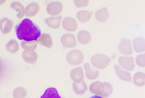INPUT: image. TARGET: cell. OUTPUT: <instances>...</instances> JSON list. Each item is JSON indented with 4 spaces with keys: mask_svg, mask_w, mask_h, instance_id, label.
<instances>
[{
    "mask_svg": "<svg viewBox=\"0 0 145 98\" xmlns=\"http://www.w3.org/2000/svg\"><path fill=\"white\" fill-rule=\"evenodd\" d=\"M40 10V7L38 3L35 2L31 3L25 8V15L30 18L34 17L38 14Z\"/></svg>",
    "mask_w": 145,
    "mask_h": 98,
    "instance_id": "5bb4252c",
    "label": "cell"
},
{
    "mask_svg": "<svg viewBox=\"0 0 145 98\" xmlns=\"http://www.w3.org/2000/svg\"><path fill=\"white\" fill-rule=\"evenodd\" d=\"M119 52L123 55L129 56L133 52L132 42L130 39H123L118 46Z\"/></svg>",
    "mask_w": 145,
    "mask_h": 98,
    "instance_id": "277c9868",
    "label": "cell"
},
{
    "mask_svg": "<svg viewBox=\"0 0 145 98\" xmlns=\"http://www.w3.org/2000/svg\"><path fill=\"white\" fill-rule=\"evenodd\" d=\"M92 16V12L88 11H80L76 13V18L80 23H86L88 22Z\"/></svg>",
    "mask_w": 145,
    "mask_h": 98,
    "instance_id": "cb8c5ba5",
    "label": "cell"
},
{
    "mask_svg": "<svg viewBox=\"0 0 145 98\" xmlns=\"http://www.w3.org/2000/svg\"><path fill=\"white\" fill-rule=\"evenodd\" d=\"M134 50L137 53H141L145 51V39L142 37H137L133 41Z\"/></svg>",
    "mask_w": 145,
    "mask_h": 98,
    "instance_id": "9a60e30c",
    "label": "cell"
},
{
    "mask_svg": "<svg viewBox=\"0 0 145 98\" xmlns=\"http://www.w3.org/2000/svg\"><path fill=\"white\" fill-rule=\"evenodd\" d=\"M15 31L18 39L24 42L36 41L41 36L40 27L29 19L22 20L16 25Z\"/></svg>",
    "mask_w": 145,
    "mask_h": 98,
    "instance_id": "6da1fadb",
    "label": "cell"
},
{
    "mask_svg": "<svg viewBox=\"0 0 145 98\" xmlns=\"http://www.w3.org/2000/svg\"><path fill=\"white\" fill-rule=\"evenodd\" d=\"M118 62L123 69L128 72L132 71L135 67L134 58L132 57L120 56L119 58Z\"/></svg>",
    "mask_w": 145,
    "mask_h": 98,
    "instance_id": "5b68a950",
    "label": "cell"
},
{
    "mask_svg": "<svg viewBox=\"0 0 145 98\" xmlns=\"http://www.w3.org/2000/svg\"></svg>",
    "mask_w": 145,
    "mask_h": 98,
    "instance_id": "d6a6232c",
    "label": "cell"
},
{
    "mask_svg": "<svg viewBox=\"0 0 145 98\" xmlns=\"http://www.w3.org/2000/svg\"><path fill=\"white\" fill-rule=\"evenodd\" d=\"M62 17L59 15L55 17H50L45 20V23L50 28L58 29L60 27Z\"/></svg>",
    "mask_w": 145,
    "mask_h": 98,
    "instance_id": "ac0fdd59",
    "label": "cell"
},
{
    "mask_svg": "<svg viewBox=\"0 0 145 98\" xmlns=\"http://www.w3.org/2000/svg\"><path fill=\"white\" fill-rule=\"evenodd\" d=\"M62 27L68 32H75L78 29V23L72 17H66L62 21Z\"/></svg>",
    "mask_w": 145,
    "mask_h": 98,
    "instance_id": "30bf717a",
    "label": "cell"
},
{
    "mask_svg": "<svg viewBox=\"0 0 145 98\" xmlns=\"http://www.w3.org/2000/svg\"><path fill=\"white\" fill-rule=\"evenodd\" d=\"M22 57L24 61L27 63L33 64L35 63L39 58L38 55L36 52L24 51L22 52Z\"/></svg>",
    "mask_w": 145,
    "mask_h": 98,
    "instance_id": "d6986e66",
    "label": "cell"
},
{
    "mask_svg": "<svg viewBox=\"0 0 145 98\" xmlns=\"http://www.w3.org/2000/svg\"><path fill=\"white\" fill-rule=\"evenodd\" d=\"M105 90L101 97L103 98H108L112 94L113 88L112 85L109 82H105Z\"/></svg>",
    "mask_w": 145,
    "mask_h": 98,
    "instance_id": "f1b7e54d",
    "label": "cell"
},
{
    "mask_svg": "<svg viewBox=\"0 0 145 98\" xmlns=\"http://www.w3.org/2000/svg\"><path fill=\"white\" fill-rule=\"evenodd\" d=\"M85 73L86 77L89 80H95L99 76V72L93 67L89 63H86L84 64Z\"/></svg>",
    "mask_w": 145,
    "mask_h": 98,
    "instance_id": "4fadbf2b",
    "label": "cell"
},
{
    "mask_svg": "<svg viewBox=\"0 0 145 98\" xmlns=\"http://www.w3.org/2000/svg\"><path fill=\"white\" fill-rule=\"evenodd\" d=\"M61 42L65 48L68 49L74 48L77 45L76 37L70 33L63 34L61 38Z\"/></svg>",
    "mask_w": 145,
    "mask_h": 98,
    "instance_id": "8992f818",
    "label": "cell"
},
{
    "mask_svg": "<svg viewBox=\"0 0 145 98\" xmlns=\"http://www.w3.org/2000/svg\"><path fill=\"white\" fill-rule=\"evenodd\" d=\"M89 1L88 0H75L74 4L78 8H82L88 5Z\"/></svg>",
    "mask_w": 145,
    "mask_h": 98,
    "instance_id": "4dcf8cb0",
    "label": "cell"
},
{
    "mask_svg": "<svg viewBox=\"0 0 145 98\" xmlns=\"http://www.w3.org/2000/svg\"><path fill=\"white\" fill-rule=\"evenodd\" d=\"M133 82L135 86L144 87L145 85V73L141 72L135 73L133 75Z\"/></svg>",
    "mask_w": 145,
    "mask_h": 98,
    "instance_id": "7402d4cb",
    "label": "cell"
},
{
    "mask_svg": "<svg viewBox=\"0 0 145 98\" xmlns=\"http://www.w3.org/2000/svg\"><path fill=\"white\" fill-rule=\"evenodd\" d=\"M135 63L139 67L145 68V53L138 56L135 58Z\"/></svg>",
    "mask_w": 145,
    "mask_h": 98,
    "instance_id": "f546056e",
    "label": "cell"
},
{
    "mask_svg": "<svg viewBox=\"0 0 145 98\" xmlns=\"http://www.w3.org/2000/svg\"><path fill=\"white\" fill-rule=\"evenodd\" d=\"M14 27V23L12 20L7 18H4L1 20L0 28L1 32L5 34H9L12 31Z\"/></svg>",
    "mask_w": 145,
    "mask_h": 98,
    "instance_id": "8fae6325",
    "label": "cell"
},
{
    "mask_svg": "<svg viewBox=\"0 0 145 98\" xmlns=\"http://www.w3.org/2000/svg\"><path fill=\"white\" fill-rule=\"evenodd\" d=\"M77 39L81 44L87 45L91 42V36L89 32L86 30H82L78 33Z\"/></svg>",
    "mask_w": 145,
    "mask_h": 98,
    "instance_id": "ffe728a7",
    "label": "cell"
},
{
    "mask_svg": "<svg viewBox=\"0 0 145 98\" xmlns=\"http://www.w3.org/2000/svg\"><path fill=\"white\" fill-rule=\"evenodd\" d=\"M21 45L22 49L27 51L33 52L37 48V43L36 42H22Z\"/></svg>",
    "mask_w": 145,
    "mask_h": 98,
    "instance_id": "83f0119b",
    "label": "cell"
},
{
    "mask_svg": "<svg viewBox=\"0 0 145 98\" xmlns=\"http://www.w3.org/2000/svg\"><path fill=\"white\" fill-rule=\"evenodd\" d=\"M63 8V5L60 2H51L47 6V12L49 15L55 17L62 12Z\"/></svg>",
    "mask_w": 145,
    "mask_h": 98,
    "instance_id": "52a82bcc",
    "label": "cell"
},
{
    "mask_svg": "<svg viewBox=\"0 0 145 98\" xmlns=\"http://www.w3.org/2000/svg\"><path fill=\"white\" fill-rule=\"evenodd\" d=\"M105 90V82L97 81L91 83L89 86L90 92L96 95L101 97Z\"/></svg>",
    "mask_w": 145,
    "mask_h": 98,
    "instance_id": "ba28073f",
    "label": "cell"
},
{
    "mask_svg": "<svg viewBox=\"0 0 145 98\" xmlns=\"http://www.w3.org/2000/svg\"><path fill=\"white\" fill-rule=\"evenodd\" d=\"M6 49L11 54H16L19 51V45L16 40H11L6 44Z\"/></svg>",
    "mask_w": 145,
    "mask_h": 98,
    "instance_id": "484cf974",
    "label": "cell"
},
{
    "mask_svg": "<svg viewBox=\"0 0 145 98\" xmlns=\"http://www.w3.org/2000/svg\"><path fill=\"white\" fill-rule=\"evenodd\" d=\"M70 77L74 82L80 83L84 81V72L82 68L77 67L72 69L70 73Z\"/></svg>",
    "mask_w": 145,
    "mask_h": 98,
    "instance_id": "9c48e42d",
    "label": "cell"
},
{
    "mask_svg": "<svg viewBox=\"0 0 145 98\" xmlns=\"http://www.w3.org/2000/svg\"><path fill=\"white\" fill-rule=\"evenodd\" d=\"M95 18L100 23H105L109 18V13L106 7H103L95 13Z\"/></svg>",
    "mask_w": 145,
    "mask_h": 98,
    "instance_id": "2e32d148",
    "label": "cell"
},
{
    "mask_svg": "<svg viewBox=\"0 0 145 98\" xmlns=\"http://www.w3.org/2000/svg\"><path fill=\"white\" fill-rule=\"evenodd\" d=\"M72 89L75 94L79 95H81L84 94L87 91L88 87L85 81H83L80 83H76L75 82H73Z\"/></svg>",
    "mask_w": 145,
    "mask_h": 98,
    "instance_id": "603a6c76",
    "label": "cell"
},
{
    "mask_svg": "<svg viewBox=\"0 0 145 98\" xmlns=\"http://www.w3.org/2000/svg\"><path fill=\"white\" fill-rule=\"evenodd\" d=\"M66 60L71 66H78L83 63L84 55L79 50H74L67 54Z\"/></svg>",
    "mask_w": 145,
    "mask_h": 98,
    "instance_id": "3957f363",
    "label": "cell"
},
{
    "mask_svg": "<svg viewBox=\"0 0 145 98\" xmlns=\"http://www.w3.org/2000/svg\"><path fill=\"white\" fill-rule=\"evenodd\" d=\"M90 98H103L102 97H100L99 96H97V95H94V96H93Z\"/></svg>",
    "mask_w": 145,
    "mask_h": 98,
    "instance_id": "1f68e13d",
    "label": "cell"
},
{
    "mask_svg": "<svg viewBox=\"0 0 145 98\" xmlns=\"http://www.w3.org/2000/svg\"><path fill=\"white\" fill-rule=\"evenodd\" d=\"M91 65L95 68L103 70L106 68L110 62V58L108 56L97 54L91 57Z\"/></svg>",
    "mask_w": 145,
    "mask_h": 98,
    "instance_id": "7a4b0ae2",
    "label": "cell"
},
{
    "mask_svg": "<svg viewBox=\"0 0 145 98\" xmlns=\"http://www.w3.org/2000/svg\"><path fill=\"white\" fill-rule=\"evenodd\" d=\"M40 98H62L55 88H47Z\"/></svg>",
    "mask_w": 145,
    "mask_h": 98,
    "instance_id": "d4e9b609",
    "label": "cell"
},
{
    "mask_svg": "<svg viewBox=\"0 0 145 98\" xmlns=\"http://www.w3.org/2000/svg\"><path fill=\"white\" fill-rule=\"evenodd\" d=\"M36 42L43 45V46L48 49L52 48L53 45L52 37L50 36V35L47 33L42 34L40 38L36 40Z\"/></svg>",
    "mask_w": 145,
    "mask_h": 98,
    "instance_id": "e0dca14e",
    "label": "cell"
},
{
    "mask_svg": "<svg viewBox=\"0 0 145 98\" xmlns=\"http://www.w3.org/2000/svg\"><path fill=\"white\" fill-rule=\"evenodd\" d=\"M114 69L116 75L120 80L128 82H132V77L129 72L122 69L116 64L114 65Z\"/></svg>",
    "mask_w": 145,
    "mask_h": 98,
    "instance_id": "7c38bea8",
    "label": "cell"
},
{
    "mask_svg": "<svg viewBox=\"0 0 145 98\" xmlns=\"http://www.w3.org/2000/svg\"><path fill=\"white\" fill-rule=\"evenodd\" d=\"M10 7L13 10L17 12V18L21 20L24 18L25 14L24 7L22 3L19 2H13L10 4Z\"/></svg>",
    "mask_w": 145,
    "mask_h": 98,
    "instance_id": "44dd1931",
    "label": "cell"
},
{
    "mask_svg": "<svg viewBox=\"0 0 145 98\" xmlns=\"http://www.w3.org/2000/svg\"><path fill=\"white\" fill-rule=\"evenodd\" d=\"M28 94L26 89L22 87L16 88L12 92L13 98H25Z\"/></svg>",
    "mask_w": 145,
    "mask_h": 98,
    "instance_id": "4316f807",
    "label": "cell"
}]
</instances>
